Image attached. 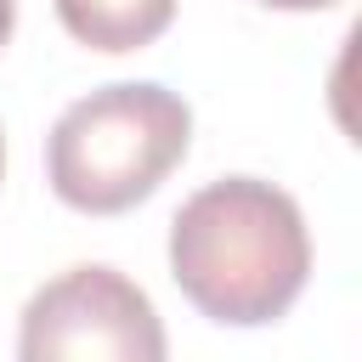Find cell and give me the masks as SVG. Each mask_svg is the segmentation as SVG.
<instances>
[{"label":"cell","mask_w":362,"mask_h":362,"mask_svg":"<svg viewBox=\"0 0 362 362\" xmlns=\"http://www.w3.org/2000/svg\"><path fill=\"white\" fill-rule=\"evenodd\" d=\"M170 277L209 322H277L311 277L300 204L255 175L198 187L170 221Z\"/></svg>","instance_id":"6da1fadb"},{"label":"cell","mask_w":362,"mask_h":362,"mask_svg":"<svg viewBox=\"0 0 362 362\" xmlns=\"http://www.w3.org/2000/svg\"><path fill=\"white\" fill-rule=\"evenodd\" d=\"M187 102L153 79H124L62 107L45 136V175L68 209L119 215L158 192V181L187 158Z\"/></svg>","instance_id":"7a4b0ae2"},{"label":"cell","mask_w":362,"mask_h":362,"mask_svg":"<svg viewBox=\"0 0 362 362\" xmlns=\"http://www.w3.org/2000/svg\"><path fill=\"white\" fill-rule=\"evenodd\" d=\"M17 362H170V339L141 283L113 266H68L23 305Z\"/></svg>","instance_id":"3957f363"},{"label":"cell","mask_w":362,"mask_h":362,"mask_svg":"<svg viewBox=\"0 0 362 362\" xmlns=\"http://www.w3.org/2000/svg\"><path fill=\"white\" fill-rule=\"evenodd\" d=\"M57 17L90 51H141L170 28L175 0H57Z\"/></svg>","instance_id":"277c9868"},{"label":"cell","mask_w":362,"mask_h":362,"mask_svg":"<svg viewBox=\"0 0 362 362\" xmlns=\"http://www.w3.org/2000/svg\"><path fill=\"white\" fill-rule=\"evenodd\" d=\"M266 6H277V11H322L334 0H266Z\"/></svg>","instance_id":"5b68a950"},{"label":"cell","mask_w":362,"mask_h":362,"mask_svg":"<svg viewBox=\"0 0 362 362\" xmlns=\"http://www.w3.org/2000/svg\"><path fill=\"white\" fill-rule=\"evenodd\" d=\"M11 17H17V6H11V0H0V45L11 40Z\"/></svg>","instance_id":"8992f818"},{"label":"cell","mask_w":362,"mask_h":362,"mask_svg":"<svg viewBox=\"0 0 362 362\" xmlns=\"http://www.w3.org/2000/svg\"><path fill=\"white\" fill-rule=\"evenodd\" d=\"M0 170H6V147H0Z\"/></svg>","instance_id":"52a82bcc"}]
</instances>
